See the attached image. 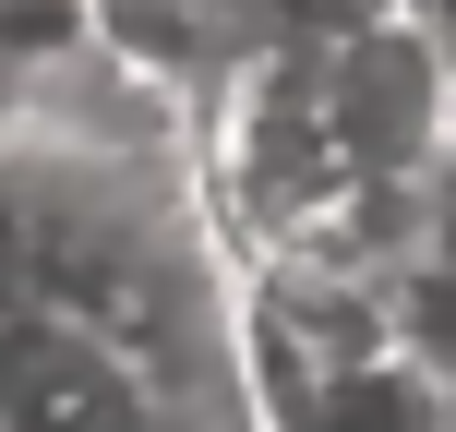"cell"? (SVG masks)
Listing matches in <instances>:
<instances>
[{
    "label": "cell",
    "instance_id": "obj_2",
    "mask_svg": "<svg viewBox=\"0 0 456 432\" xmlns=\"http://www.w3.org/2000/svg\"><path fill=\"white\" fill-rule=\"evenodd\" d=\"M240 409H252V432H456L444 361H409V348L240 372Z\"/></svg>",
    "mask_w": 456,
    "mask_h": 432
},
{
    "label": "cell",
    "instance_id": "obj_3",
    "mask_svg": "<svg viewBox=\"0 0 456 432\" xmlns=\"http://www.w3.org/2000/svg\"><path fill=\"white\" fill-rule=\"evenodd\" d=\"M157 432H252V409H240V396H181Z\"/></svg>",
    "mask_w": 456,
    "mask_h": 432
},
{
    "label": "cell",
    "instance_id": "obj_1",
    "mask_svg": "<svg viewBox=\"0 0 456 432\" xmlns=\"http://www.w3.org/2000/svg\"><path fill=\"white\" fill-rule=\"evenodd\" d=\"M168 396L109 337L0 300V432H157Z\"/></svg>",
    "mask_w": 456,
    "mask_h": 432
}]
</instances>
